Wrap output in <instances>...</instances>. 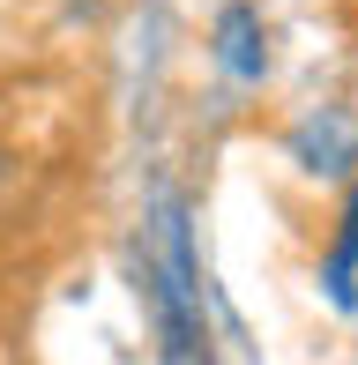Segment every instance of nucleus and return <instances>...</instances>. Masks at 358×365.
I'll return each mask as SVG.
<instances>
[{
  "label": "nucleus",
  "mask_w": 358,
  "mask_h": 365,
  "mask_svg": "<svg viewBox=\"0 0 358 365\" xmlns=\"http://www.w3.org/2000/svg\"><path fill=\"white\" fill-rule=\"evenodd\" d=\"M209 45H217V68L232 82H262L269 75V30H262V8H247V0H232V8L217 15Z\"/></svg>",
  "instance_id": "2"
},
{
  "label": "nucleus",
  "mask_w": 358,
  "mask_h": 365,
  "mask_svg": "<svg viewBox=\"0 0 358 365\" xmlns=\"http://www.w3.org/2000/svg\"><path fill=\"white\" fill-rule=\"evenodd\" d=\"M291 149H299L306 172H351V164H358V120L329 105L321 120H306L299 135H291Z\"/></svg>",
  "instance_id": "3"
},
{
  "label": "nucleus",
  "mask_w": 358,
  "mask_h": 365,
  "mask_svg": "<svg viewBox=\"0 0 358 365\" xmlns=\"http://www.w3.org/2000/svg\"><path fill=\"white\" fill-rule=\"evenodd\" d=\"M321 284H329V298L344 313H358V194H351V209H344V231H336V246H329Z\"/></svg>",
  "instance_id": "4"
},
{
  "label": "nucleus",
  "mask_w": 358,
  "mask_h": 365,
  "mask_svg": "<svg viewBox=\"0 0 358 365\" xmlns=\"http://www.w3.org/2000/svg\"><path fill=\"white\" fill-rule=\"evenodd\" d=\"M142 298H150V321L165 336V358L172 365H209L202 284H194V246H187L179 202H165V217H157V246H142Z\"/></svg>",
  "instance_id": "1"
}]
</instances>
